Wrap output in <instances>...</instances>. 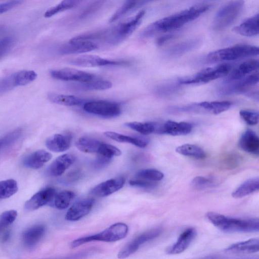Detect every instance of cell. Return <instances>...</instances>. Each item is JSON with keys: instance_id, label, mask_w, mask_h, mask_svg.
<instances>
[{"instance_id": "obj_13", "label": "cell", "mask_w": 259, "mask_h": 259, "mask_svg": "<svg viewBox=\"0 0 259 259\" xmlns=\"http://www.w3.org/2000/svg\"><path fill=\"white\" fill-rule=\"evenodd\" d=\"M56 195V190L52 187L44 188L34 194L24 204V208L28 211L36 210L53 200Z\"/></svg>"}, {"instance_id": "obj_11", "label": "cell", "mask_w": 259, "mask_h": 259, "mask_svg": "<svg viewBox=\"0 0 259 259\" xmlns=\"http://www.w3.org/2000/svg\"><path fill=\"white\" fill-rule=\"evenodd\" d=\"M52 78L64 81H73L78 82H86L97 77L92 73L73 68H65L50 71Z\"/></svg>"}, {"instance_id": "obj_35", "label": "cell", "mask_w": 259, "mask_h": 259, "mask_svg": "<svg viewBox=\"0 0 259 259\" xmlns=\"http://www.w3.org/2000/svg\"><path fill=\"white\" fill-rule=\"evenodd\" d=\"M176 151L180 154L197 159H203L206 157L205 152L202 148L190 144H185L177 147Z\"/></svg>"}, {"instance_id": "obj_2", "label": "cell", "mask_w": 259, "mask_h": 259, "mask_svg": "<svg viewBox=\"0 0 259 259\" xmlns=\"http://www.w3.org/2000/svg\"><path fill=\"white\" fill-rule=\"evenodd\" d=\"M206 217L214 226L227 232H254L259 229L257 218H233L212 211L207 212Z\"/></svg>"}, {"instance_id": "obj_42", "label": "cell", "mask_w": 259, "mask_h": 259, "mask_svg": "<svg viewBox=\"0 0 259 259\" xmlns=\"http://www.w3.org/2000/svg\"><path fill=\"white\" fill-rule=\"evenodd\" d=\"M21 129H16L0 138V152L15 143L22 135Z\"/></svg>"}, {"instance_id": "obj_34", "label": "cell", "mask_w": 259, "mask_h": 259, "mask_svg": "<svg viewBox=\"0 0 259 259\" xmlns=\"http://www.w3.org/2000/svg\"><path fill=\"white\" fill-rule=\"evenodd\" d=\"M112 83L106 80L99 79L98 78L86 82H78L74 84L75 89L83 90H105L111 88Z\"/></svg>"}, {"instance_id": "obj_28", "label": "cell", "mask_w": 259, "mask_h": 259, "mask_svg": "<svg viewBox=\"0 0 259 259\" xmlns=\"http://www.w3.org/2000/svg\"><path fill=\"white\" fill-rule=\"evenodd\" d=\"M201 42V40L199 38H193L184 41L169 49L166 54L170 57L182 56L198 48Z\"/></svg>"}, {"instance_id": "obj_17", "label": "cell", "mask_w": 259, "mask_h": 259, "mask_svg": "<svg viewBox=\"0 0 259 259\" xmlns=\"http://www.w3.org/2000/svg\"><path fill=\"white\" fill-rule=\"evenodd\" d=\"M52 157V154L44 150L35 151L24 157L23 164L31 169H38L42 167Z\"/></svg>"}, {"instance_id": "obj_16", "label": "cell", "mask_w": 259, "mask_h": 259, "mask_svg": "<svg viewBox=\"0 0 259 259\" xmlns=\"http://www.w3.org/2000/svg\"><path fill=\"white\" fill-rule=\"evenodd\" d=\"M94 203L95 199L92 198L77 201L68 210L65 219L70 221H75L81 219L90 212Z\"/></svg>"}, {"instance_id": "obj_38", "label": "cell", "mask_w": 259, "mask_h": 259, "mask_svg": "<svg viewBox=\"0 0 259 259\" xmlns=\"http://www.w3.org/2000/svg\"><path fill=\"white\" fill-rule=\"evenodd\" d=\"M18 190L17 182L14 179L0 181V199H6L14 195Z\"/></svg>"}, {"instance_id": "obj_23", "label": "cell", "mask_w": 259, "mask_h": 259, "mask_svg": "<svg viewBox=\"0 0 259 259\" xmlns=\"http://www.w3.org/2000/svg\"><path fill=\"white\" fill-rule=\"evenodd\" d=\"M258 68L257 60L251 59L244 61L230 73L226 81H234L244 78L257 70Z\"/></svg>"}, {"instance_id": "obj_12", "label": "cell", "mask_w": 259, "mask_h": 259, "mask_svg": "<svg viewBox=\"0 0 259 259\" xmlns=\"http://www.w3.org/2000/svg\"><path fill=\"white\" fill-rule=\"evenodd\" d=\"M161 233L159 228L149 230L140 235L127 244L118 253L119 259H124L136 252L143 244L158 237Z\"/></svg>"}, {"instance_id": "obj_29", "label": "cell", "mask_w": 259, "mask_h": 259, "mask_svg": "<svg viewBox=\"0 0 259 259\" xmlns=\"http://www.w3.org/2000/svg\"><path fill=\"white\" fill-rule=\"evenodd\" d=\"M104 135L108 138L121 143H129L140 148L146 147L148 143V139L124 135L113 132H105Z\"/></svg>"}, {"instance_id": "obj_14", "label": "cell", "mask_w": 259, "mask_h": 259, "mask_svg": "<svg viewBox=\"0 0 259 259\" xmlns=\"http://www.w3.org/2000/svg\"><path fill=\"white\" fill-rule=\"evenodd\" d=\"M125 182V179L123 177L112 178L94 187L91 190L90 193L100 197L107 196L122 188Z\"/></svg>"}, {"instance_id": "obj_15", "label": "cell", "mask_w": 259, "mask_h": 259, "mask_svg": "<svg viewBox=\"0 0 259 259\" xmlns=\"http://www.w3.org/2000/svg\"><path fill=\"white\" fill-rule=\"evenodd\" d=\"M98 45L92 41L72 38L62 45L59 50L62 54H73L89 52L98 48Z\"/></svg>"}, {"instance_id": "obj_33", "label": "cell", "mask_w": 259, "mask_h": 259, "mask_svg": "<svg viewBox=\"0 0 259 259\" xmlns=\"http://www.w3.org/2000/svg\"><path fill=\"white\" fill-rule=\"evenodd\" d=\"M48 98L54 103L67 106L79 105L82 102L81 98L73 95L49 93Z\"/></svg>"}, {"instance_id": "obj_37", "label": "cell", "mask_w": 259, "mask_h": 259, "mask_svg": "<svg viewBox=\"0 0 259 259\" xmlns=\"http://www.w3.org/2000/svg\"><path fill=\"white\" fill-rule=\"evenodd\" d=\"M75 196L73 192L69 190L62 191L56 194L53 201V205L59 209L67 208Z\"/></svg>"}, {"instance_id": "obj_1", "label": "cell", "mask_w": 259, "mask_h": 259, "mask_svg": "<svg viewBox=\"0 0 259 259\" xmlns=\"http://www.w3.org/2000/svg\"><path fill=\"white\" fill-rule=\"evenodd\" d=\"M210 7L211 5L208 4H199L163 18L146 27L141 32V36L147 38L158 33L176 30L197 19L207 11Z\"/></svg>"}, {"instance_id": "obj_26", "label": "cell", "mask_w": 259, "mask_h": 259, "mask_svg": "<svg viewBox=\"0 0 259 259\" xmlns=\"http://www.w3.org/2000/svg\"><path fill=\"white\" fill-rule=\"evenodd\" d=\"M233 104L229 101H204L197 103L199 112L219 114L231 108Z\"/></svg>"}, {"instance_id": "obj_46", "label": "cell", "mask_w": 259, "mask_h": 259, "mask_svg": "<svg viewBox=\"0 0 259 259\" xmlns=\"http://www.w3.org/2000/svg\"><path fill=\"white\" fill-rule=\"evenodd\" d=\"M192 186L195 189H201L214 186L212 180L202 176L195 177L191 182Z\"/></svg>"}, {"instance_id": "obj_44", "label": "cell", "mask_w": 259, "mask_h": 259, "mask_svg": "<svg viewBox=\"0 0 259 259\" xmlns=\"http://www.w3.org/2000/svg\"><path fill=\"white\" fill-rule=\"evenodd\" d=\"M97 154L112 158L114 156H120L121 154V151L114 146L103 142Z\"/></svg>"}, {"instance_id": "obj_4", "label": "cell", "mask_w": 259, "mask_h": 259, "mask_svg": "<svg viewBox=\"0 0 259 259\" xmlns=\"http://www.w3.org/2000/svg\"><path fill=\"white\" fill-rule=\"evenodd\" d=\"M244 1H234L223 6L216 13L212 22L215 31L223 30L231 25L241 14Z\"/></svg>"}, {"instance_id": "obj_27", "label": "cell", "mask_w": 259, "mask_h": 259, "mask_svg": "<svg viewBox=\"0 0 259 259\" xmlns=\"http://www.w3.org/2000/svg\"><path fill=\"white\" fill-rule=\"evenodd\" d=\"M259 240L252 238L234 243L228 246L226 251L233 253H253L258 251Z\"/></svg>"}, {"instance_id": "obj_3", "label": "cell", "mask_w": 259, "mask_h": 259, "mask_svg": "<svg viewBox=\"0 0 259 259\" xmlns=\"http://www.w3.org/2000/svg\"><path fill=\"white\" fill-rule=\"evenodd\" d=\"M258 55V48L246 44H239L220 49L209 53L207 61L218 62L233 61Z\"/></svg>"}, {"instance_id": "obj_52", "label": "cell", "mask_w": 259, "mask_h": 259, "mask_svg": "<svg viewBox=\"0 0 259 259\" xmlns=\"http://www.w3.org/2000/svg\"><path fill=\"white\" fill-rule=\"evenodd\" d=\"M174 37V35L171 34H167L159 37L156 40V44L161 46L167 41L171 39Z\"/></svg>"}, {"instance_id": "obj_7", "label": "cell", "mask_w": 259, "mask_h": 259, "mask_svg": "<svg viewBox=\"0 0 259 259\" xmlns=\"http://www.w3.org/2000/svg\"><path fill=\"white\" fill-rule=\"evenodd\" d=\"M231 69L230 64L224 63L205 68L192 76L179 78L178 82L181 84L205 83L227 75Z\"/></svg>"}, {"instance_id": "obj_48", "label": "cell", "mask_w": 259, "mask_h": 259, "mask_svg": "<svg viewBox=\"0 0 259 259\" xmlns=\"http://www.w3.org/2000/svg\"><path fill=\"white\" fill-rule=\"evenodd\" d=\"M22 3L21 1H11L0 3V15L4 14Z\"/></svg>"}, {"instance_id": "obj_25", "label": "cell", "mask_w": 259, "mask_h": 259, "mask_svg": "<svg viewBox=\"0 0 259 259\" xmlns=\"http://www.w3.org/2000/svg\"><path fill=\"white\" fill-rule=\"evenodd\" d=\"M236 33L245 36H253L258 34V14L247 19L242 23L234 27Z\"/></svg>"}, {"instance_id": "obj_32", "label": "cell", "mask_w": 259, "mask_h": 259, "mask_svg": "<svg viewBox=\"0 0 259 259\" xmlns=\"http://www.w3.org/2000/svg\"><path fill=\"white\" fill-rule=\"evenodd\" d=\"M102 143V142L94 138L82 137L76 141L75 146L83 152L98 153Z\"/></svg>"}, {"instance_id": "obj_20", "label": "cell", "mask_w": 259, "mask_h": 259, "mask_svg": "<svg viewBox=\"0 0 259 259\" xmlns=\"http://www.w3.org/2000/svg\"><path fill=\"white\" fill-rule=\"evenodd\" d=\"M239 145L242 150L254 155L259 153V138L252 130H246L241 136Z\"/></svg>"}, {"instance_id": "obj_39", "label": "cell", "mask_w": 259, "mask_h": 259, "mask_svg": "<svg viewBox=\"0 0 259 259\" xmlns=\"http://www.w3.org/2000/svg\"><path fill=\"white\" fill-rule=\"evenodd\" d=\"M79 2H80L78 1H63L56 6L46 11L45 13L44 17L46 18H50L59 13L72 9L77 5Z\"/></svg>"}, {"instance_id": "obj_45", "label": "cell", "mask_w": 259, "mask_h": 259, "mask_svg": "<svg viewBox=\"0 0 259 259\" xmlns=\"http://www.w3.org/2000/svg\"><path fill=\"white\" fill-rule=\"evenodd\" d=\"M239 115L248 125H254L258 122V112L249 110H242L240 111Z\"/></svg>"}, {"instance_id": "obj_19", "label": "cell", "mask_w": 259, "mask_h": 259, "mask_svg": "<svg viewBox=\"0 0 259 259\" xmlns=\"http://www.w3.org/2000/svg\"><path fill=\"white\" fill-rule=\"evenodd\" d=\"M72 136L70 134H57L48 138L46 146L50 150L61 152L68 150L71 145Z\"/></svg>"}, {"instance_id": "obj_31", "label": "cell", "mask_w": 259, "mask_h": 259, "mask_svg": "<svg viewBox=\"0 0 259 259\" xmlns=\"http://www.w3.org/2000/svg\"><path fill=\"white\" fill-rule=\"evenodd\" d=\"M124 125L142 135H147L152 133L160 134L161 124L153 122H130Z\"/></svg>"}, {"instance_id": "obj_41", "label": "cell", "mask_w": 259, "mask_h": 259, "mask_svg": "<svg viewBox=\"0 0 259 259\" xmlns=\"http://www.w3.org/2000/svg\"><path fill=\"white\" fill-rule=\"evenodd\" d=\"M17 212L15 210H7L0 214V235H2L16 220Z\"/></svg>"}, {"instance_id": "obj_47", "label": "cell", "mask_w": 259, "mask_h": 259, "mask_svg": "<svg viewBox=\"0 0 259 259\" xmlns=\"http://www.w3.org/2000/svg\"><path fill=\"white\" fill-rule=\"evenodd\" d=\"M17 87L15 73L0 79V93L5 92Z\"/></svg>"}, {"instance_id": "obj_6", "label": "cell", "mask_w": 259, "mask_h": 259, "mask_svg": "<svg viewBox=\"0 0 259 259\" xmlns=\"http://www.w3.org/2000/svg\"><path fill=\"white\" fill-rule=\"evenodd\" d=\"M141 10L134 17L120 23L109 30H106L105 39L111 44H116L129 36L139 26L145 14Z\"/></svg>"}, {"instance_id": "obj_21", "label": "cell", "mask_w": 259, "mask_h": 259, "mask_svg": "<svg viewBox=\"0 0 259 259\" xmlns=\"http://www.w3.org/2000/svg\"><path fill=\"white\" fill-rule=\"evenodd\" d=\"M46 227L44 225L37 224L27 229L23 233L22 241L28 248L34 247L44 236Z\"/></svg>"}, {"instance_id": "obj_8", "label": "cell", "mask_w": 259, "mask_h": 259, "mask_svg": "<svg viewBox=\"0 0 259 259\" xmlns=\"http://www.w3.org/2000/svg\"><path fill=\"white\" fill-rule=\"evenodd\" d=\"M83 108L87 112L105 117L117 116L121 112V107L118 103L104 100L86 102Z\"/></svg>"}, {"instance_id": "obj_18", "label": "cell", "mask_w": 259, "mask_h": 259, "mask_svg": "<svg viewBox=\"0 0 259 259\" xmlns=\"http://www.w3.org/2000/svg\"><path fill=\"white\" fill-rule=\"evenodd\" d=\"M196 236V231L194 228L185 230L179 236L177 241L168 250L170 254H179L185 251Z\"/></svg>"}, {"instance_id": "obj_36", "label": "cell", "mask_w": 259, "mask_h": 259, "mask_svg": "<svg viewBox=\"0 0 259 259\" xmlns=\"http://www.w3.org/2000/svg\"><path fill=\"white\" fill-rule=\"evenodd\" d=\"M148 1H127L119 7L109 19V22H113L122 17L137 7H140Z\"/></svg>"}, {"instance_id": "obj_5", "label": "cell", "mask_w": 259, "mask_h": 259, "mask_svg": "<svg viewBox=\"0 0 259 259\" xmlns=\"http://www.w3.org/2000/svg\"><path fill=\"white\" fill-rule=\"evenodd\" d=\"M128 232V226L123 223L113 224L102 232L74 240L71 247L75 248L86 243L94 241L114 242L124 238Z\"/></svg>"}, {"instance_id": "obj_51", "label": "cell", "mask_w": 259, "mask_h": 259, "mask_svg": "<svg viewBox=\"0 0 259 259\" xmlns=\"http://www.w3.org/2000/svg\"><path fill=\"white\" fill-rule=\"evenodd\" d=\"M12 43V39L10 37H6L0 40V56L8 50Z\"/></svg>"}, {"instance_id": "obj_50", "label": "cell", "mask_w": 259, "mask_h": 259, "mask_svg": "<svg viewBox=\"0 0 259 259\" xmlns=\"http://www.w3.org/2000/svg\"><path fill=\"white\" fill-rule=\"evenodd\" d=\"M111 159L98 155V157L94 163V167L98 169L102 168L109 164L111 162Z\"/></svg>"}, {"instance_id": "obj_9", "label": "cell", "mask_w": 259, "mask_h": 259, "mask_svg": "<svg viewBox=\"0 0 259 259\" xmlns=\"http://www.w3.org/2000/svg\"><path fill=\"white\" fill-rule=\"evenodd\" d=\"M69 62L74 65L84 67L127 66L131 63L128 61L109 60L94 55L80 56L70 59Z\"/></svg>"}, {"instance_id": "obj_43", "label": "cell", "mask_w": 259, "mask_h": 259, "mask_svg": "<svg viewBox=\"0 0 259 259\" xmlns=\"http://www.w3.org/2000/svg\"><path fill=\"white\" fill-rule=\"evenodd\" d=\"M136 176L139 179L149 181H160L164 177V175L161 171L151 168L141 170L137 172Z\"/></svg>"}, {"instance_id": "obj_10", "label": "cell", "mask_w": 259, "mask_h": 259, "mask_svg": "<svg viewBox=\"0 0 259 259\" xmlns=\"http://www.w3.org/2000/svg\"><path fill=\"white\" fill-rule=\"evenodd\" d=\"M258 82V72L250 74L241 79L225 81V84L221 89L222 95L247 93L249 89Z\"/></svg>"}, {"instance_id": "obj_30", "label": "cell", "mask_w": 259, "mask_h": 259, "mask_svg": "<svg viewBox=\"0 0 259 259\" xmlns=\"http://www.w3.org/2000/svg\"><path fill=\"white\" fill-rule=\"evenodd\" d=\"M258 189L259 178L254 177L241 184L233 192L232 196L235 198H240L257 191Z\"/></svg>"}, {"instance_id": "obj_40", "label": "cell", "mask_w": 259, "mask_h": 259, "mask_svg": "<svg viewBox=\"0 0 259 259\" xmlns=\"http://www.w3.org/2000/svg\"><path fill=\"white\" fill-rule=\"evenodd\" d=\"M17 87L27 85L37 77L36 73L33 70H22L15 73Z\"/></svg>"}, {"instance_id": "obj_22", "label": "cell", "mask_w": 259, "mask_h": 259, "mask_svg": "<svg viewBox=\"0 0 259 259\" xmlns=\"http://www.w3.org/2000/svg\"><path fill=\"white\" fill-rule=\"evenodd\" d=\"M75 156L70 153H67L58 157L50 165L49 174L54 177L62 175L75 161Z\"/></svg>"}, {"instance_id": "obj_24", "label": "cell", "mask_w": 259, "mask_h": 259, "mask_svg": "<svg viewBox=\"0 0 259 259\" xmlns=\"http://www.w3.org/2000/svg\"><path fill=\"white\" fill-rule=\"evenodd\" d=\"M192 128V125L187 122L167 120L162 124V134L172 136L186 135L191 132Z\"/></svg>"}, {"instance_id": "obj_49", "label": "cell", "mask_w": 259, "mask_h": 259, "mask_svg": "<svg viewBox=\"0 0 259 259\" xmlns=\"http://www.w3.org/2000/svg\"><path fill=\"white\" fill-rule=\"evenodd\" d=\"M129 184L130 185L133 186L139 187L144 188H151L153 187L155 185V183L152 182V181L143 179L131 180L129 181Z\"/></svg>"}]
</instances>
